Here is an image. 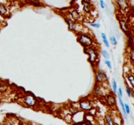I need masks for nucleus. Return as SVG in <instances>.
I'll list each match as a JSON object with an SVG mask.
<instances>
[{"label": "nucleus", "mask_w": 134, "mask_h": 125, "mask_svg": "<svg viewBox=\"0 0 134 125\" xmlns=\"http://www.w3.org/2000/svg\"><path fill=\"white\" fill-rule=\"evenodd\" d=\"M77 41L84 47V48H87V47L92 46L94 43V40L92 38L88 35H86L85 33H81L79 35L77 38Z\"/></svg>", "instance_id": "obj_1"}, {"label": "nucleus", "mask_w": 134, "mask_h": 125, "mask_svg": "<svg viewBox=\"0 0 134 125\" xmlns=\"http://www.w3.org/2000/svg\"><path fill=\"white\" fill-rule=\"evenodd\" d=\"M85 53L89 55L88 61L92 65L96 63L98 61V53L97 52L96 49L93 47L90 46L87 48H85Z\"/></svg>", "instance_id": "obj_2"}, {"label": "nucleus", "mask_w": 134, "mask_h": 125, "mask_svg": "<svg viewBox=\"0 0 134 125\" xmlns=\"http://www.w3.org/2000/svg\"><path fill=\"white\" fill-rule=\"evenodd\" d=\"M79 106L82 111H89L92 109L93 104L88 99H83L79 102Z\"/></svg>", "instance_id": "obj_3"}, {"label": "nucleus", "mask_w": 134, "mask_h": 125, "mask_svg": "<svg viewBox=\"0 0 134 125\" xmlns=\"http://www.w3.org/2000/svg\"><path fill=\"white\" fill-rule=\"evenodd\" d=\"M95 78H96V81L98 83H105L106 82H107L108 80V78H107V76L104 72L102 71H98L96 72L95 74Z\"/></svg>", "instance_id": "obj_4"}, {"label": "nucleus", "mask_w": 134, "mask_h": 125, "mask_svg": "<svg viewBox=\"0 0 134 125\" xmlns=\"http://www.w3.org/2000/svg\"><path fill=\"white\" fill-rule=\"evenodd\" d=\"M24 102L25 104L29 107H33L36 104L35 98L31 95H27V96H25Z\"/></svg>", "instance_id": "obj_5"}, {"label": "nucleus", "mask_w": 134, "mask_h": 125, "mask_svg": "<svg viewBox=\"0 0 134 125\" xmlns=\"http://www.w3.org/2000/svg\"><path fill=\"white\" fill-rule=\"evenodd\" d=\"M117 5L120 10L123 11H127L130 7L128 0H116Z\"/></svg>", "instance_id": "obj_6"}, {"label": "nucleus", "mask_w": 134, "mask_h": 125, "mask_svg": "<svg viewBox=\"0 0 134 125\" xmlns=\"http://www.w3.org/2000/svg\"><path fill=\"white\" fill-rule=\"evenodd\" d=\"M107 104L109 105H114L116 104V98H115L114 95H109L107 96Z\"/></svg>", "instance_id": "obj_7"}, {"label": "nucleus", "mask_w": 134, "mask_h": 125, "mask_svg": "<svg viewBox=\"0 0 134 125\" xmlns=\"http://www.w3.org/2000/svg\"><path fill=\"white\" fill-rule=\"evenodd\" d=\"M71 14L72 18H73L74 20L79 21L80 20V18H81V14H80L79 13V12L76 10H73V11L71 12Z\"/></svg>", "instance_id": "obj_8"}, {"label": "nucleus", "mask_w": 134, "mask_h": 125, "mask_svg": "<svg viewBox=\"0 0 134 125\" xmlns=\"http://www.w3.org/2000/svg\"><path fill=\"white\" fill-rule=\"evenodd\" d=\"M67 23L68 24V27H69V29L71 30V31H75V26H76V23L73 22V21H71V20L65 19Z\"/></svg>", "instance_id": "obj_9"}, {"label": "nucleus", "mask_w": 134, "mask_h": 125, "mask_svg": "<svg viewBox=\"0 0 134 125\" xmlns=\"http://www.w3.org/2000/svg\"><path fill=\"white\" fill-rule=\"evenodd\" d=\"M105 121L106 124H108L113 125L114 124H115V121H114L113 118V117H111L109 114L106 115L105 119Z\"/></svg>", "instance_id": "obj_10"}, {"label": "nucleus", "mask_w": 134, "mask_h": 125, "mask_svg": "<svg viewBox=\"0 0 134 125\" xmlns=\"http://www.w3.org/2000/svg\"><path fill=\"white\" fill-rule=\"evenodd\" d=\"M120 27H121L123 31L126 33H128V26H126V24L124 22H122V21H120Z\"/></svg>", "instance_id": "obj_11"}, {"label": "nucleus", "mask_w": 134, "mask_h": 125, "mask_svg": "<svg viewBox=\"0 0 134 125\" xmlns=\"http://www.w3.org/2000/svg\"><path fill=\"white\" fill-rule=\"evenodd\" d=\"M7 13V9L3 5H0V14L5 15Z\"/></svg>", "instance_id": "obj_12"}, {"label": "nucleus", "mask_w": 134, "mask_h": 125, "mask_svg": "<svg viewBox=\"0 0 134 125\" xmlns=\"http://www.w3.org/2000/svg\"><path fill=\"white\" fill-rule=\"evenodd\" d=\"M128 81L130 82V83L131 85H132V88L134 87V76L133 74H129V75L128 76Z\"/></svg>", "instance_id": "obj_13"}, {"label": "nucleus", "mask_w": 134, "mask_h": 125, "mask_svg": "<svg viewBox=\"0 0 134 125\" xmlns=\"http://www.w3.org/2000/svg\"><path fill=\"white\" fill-rule=\"evenodd\" d=\"M113 91L115 93L117 92V83H116V81L115 79H113Z\"/></svg>", "instance_id": "obj_14"}, {"label": "nucleus", "mask_w": 134, "mask_h": 125, "mask_svg": "<svg viewBox=\"0 0 134 125\" xmlns=\"http://www.w3.org/2000/svg\"><path fill=\"white\" fill-rule=\"evenodd\" d=\"M110 42L113 45H116L117 44V40L115 36H111L110 37Z\"/></svg>", "instance_id": "obj_15"}, {"label": "nucleus", "mask_w": 134, "mask_h": 125, "mask_svg": "<svg viewBox=\"0 0 134 125\" xmlns=\"http://www.w3.org/2000/svg\"><path fill=\"white\" fill-rule=\"evenodd\" d=\"M102 54H103V56L104 58H105L106 59H108L109 58V54L107 52V51L106 50H103L102 51Z\"/></svg>", "instance_id": "obj_16"}, {"label": "nucleus", "mask_w": 134, "mask_h": 125, "mask_svg": "<svg viewBox=\"0 0 134 125\" xmlns=\"http://www.w3.org/2000/svg\"><path fill=\"white\" fill-rule=\"evenodd\" d=\"M126 92L127 94H128V96H130V97H132L133 96V92H132V91H131V89L130 88V87H126Z\"/></svg>", "instance_id": "obj_17"}, {"label": "nucleus", "mask_w": 134, "mask_h": 125, "mask_svg": "<svg viewBox=\"0 0 134 125\" xmlns=\"http://www.w3.org/2000/svg\"><path fill=\"white\" fill-rule=\"evenodd\" d=\"M124 107H125V109L127 114H130V108L129 105L127 104H124Z\"/></svg>", "instance_id": "obj_18"}, {"label": "nucleus", "mask_w": 134, "mask_h": 125, "mask_svg": "<svg viewBox=\"0 0 134 125\" xmlns=\"http://www.w3.org/2000/svg\"><path fill=\"white\" fill-rule=\"evenodd\" d=\"M105 64L107 65V66L109 68V69H112V64H111V61H108V60H106V61H105Z\"/></svg>", "instance_id": "obj_19"}, {"label": "nucleus", "mask_w": 134, "mask_h": 125, "mask_svg": "<svg viewBox=\"0 0 134 125\" xmlns=\"http://www.w3.org/2000/svg\"><path fill=\"white\" fill-rule=\"evenodd\" d=\"M103 43H104L106 47H107V48H109V42L107 39H103Z\"/></svg>", "instance_id": "obj_20"}, {"label": "nucleus", "mask_w": 134, "mask_h": 125, "mask_svg": "<svg viewBox=\"0 0 134 125\" xmlns=\"http://www.w3.org/2000/svg\"><path fill=\"white\" fill-rule=\"evenodd\" d=\"M90 26H92V27H95V28H99L100 27V24L98 23H91Z\"/></svg>", "instance_id": "obj_21"}, {"label": "nucleus", "mask_w": 134, "mask_h": 125, "mask_svg": "<svg viewBox=\"0 0 134 125\" xmlns=\"http://www.w3.org/2000/svg\"><path fill=\"white\" fill-rule=\"evenodd\" d=\"M118 95H120V96H121V97H122V96H123L122 89L120 88V87H119V92H118Z\"/></svg>", "instance_id": "obj_22"}, {"label": "nucleus", "mask_w": 134, "mask_h": 125, "mask_svg": "<svg viewBox=\"0 0 134 125\" xmlns=\"http://www.w3.org/2000/svg\"><path fill=\"white\" fill-rule=\"evenodd\" d=\"M99 3H100L101 7H102V9H104L105 7V5L104 1H103V0H100V1H99Z\"/></svg>", "instance_id": "obj_23"}, {"label": "nucleus", "mask_w": 134, "mask_h": 125, "mask_svg": "<svg viewBox=\"0 0 134 125\" xmlns=\"http://www.w3.org/2000/svg\"><path fill=\"white\" fill-rule=\"evenodd\" d=\"M101 35H102V37L103 39H107V36H106V35L104 33H102V34H101Z\"/></svg>", "instance_id": "obj_24"}, {"label": "nucleus", "mask_w": 134, "mask_h": 125, "mask_svg": "<svg viewBox=\"0 0 134 125\" xmlns=\"http://www.w3.org/2000/svg\"><path fill=\"white\" fill-rule=\"evenodd\" d=\"M0 97H1V93H0Z\"/></svg>", "instance_id": "obj_25"}]
</instances>
